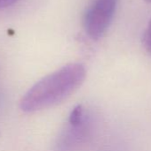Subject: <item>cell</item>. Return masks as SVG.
<instances>
[{
	"label": "cell",
	"instance_id": "cell-1",
	"mask_svg": "<svg viewBox=\"0 0 151 151\" xmlns=\"http://www.w3.org/2000/svg\"><path fill=\"white\" fill-rule=\"evenodd\" d=\"M85 77L86 71L83 65H66L35 83L22 96L20 107L26 113L53 107L73 95L82 86Z\"/></svg>",
	"mask_w": 151,
	"mask_h": 151
},
{
	"label": "cell",
	"instance_id": "cell-2",
	"mask_svg": "<svg viewBox=\"0 0 151 151\" xmlns=\"http://www.w3.org/2000/svg\"><path fill=\"white\" fill-rule=\"evenodd\" d=\"M117 1L92 0L87 5L83 17V26L91 39L98 40L106 34L114 18Z\"/></svg>",
	"mask_w": 151,
	"mask_h": 151
},
{
	"label": "cell",
	"instance_id": "cell-3",
	"mask_svg": "<svg viewBox=\"0 0 151 151\" xmlns=\"http://www.w3.org/2000/svg\"><path fill=\"white\" fill-rule=\"evenodd\" d=\"M91 115L69 117L67 125L60 134L53 151H77L90 138L92 133Z\"/></svg>",
	"mask_w": 151,
	"mask_h": 151
},
{
	"label": "cell",
	"instance_id": "cell-4",
	"mask_svg": "<svg viewBox=\"0 0 151 151\" xmlns=\"http://www.w3.org/2000/svg\"><path fill=\"white\" fill-rule=\"evenodd\" d=\"M142 42H143V45H144L146 50L151 55V19L150 20V22L147 26V28L143 34Z\"/></svg>",
	"mask_w": 151,
	"mask_h": 151
},
{
	"label": "cell",
	"instance_id": "cell-5",
	"mask_svg": "<svg viewBox=\"0 0 151 151\" xmlns=\"http://www.w3.org/2000/svg\"><path fill=\"white\" fill-rule=\"evenodd\" d=\"M19 0H0V9L9 7L13 4L17 3Z\"/></svg>",
	"mask_w": 151,
	"mask_h": 151
},
{
	"label": "cell",
	"instance_id": "cell-6",
	"mask_svg": "<svg viewBox=\"0 0 151 151\" xmlns=\"http://www.w3.org/2000/svg\"><path fill=\"white\" fill-rule=\"evenodd\" d=\"M146 2H148V3H150L151 4V0H145Z\"/></svg>",
	"mask_w": 151,
	"mask_h": 151
}]
</instances>
